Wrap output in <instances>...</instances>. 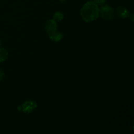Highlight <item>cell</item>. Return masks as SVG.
Masks as SVG:
<instances>
[{
  "mask_svg": "<svg viewBox=\"0 0 134 134\" xmlns=\"http://www.w3.org/2000/svg\"><path fill=\"white\" fill-rule=\"evenodd\" d=\"M92 1L95 3L96 4H97L98 6H99V5L102 6V5H103L105 3L106 0H93Z\"/></svg>",
  "mask_w": 134,
  "mask_h": 134,
  "instance_id": "obj_9",
  "label": "cell"
},
{
  "mask_svg": "<svg viewBox=\"0 0 134 134\" xmlns=\"http://www.w3.org/2000/svg\"><path fill=\"white\" fill-rule=\"evenodd\" d=\"M116 14L121 18H126L130 17V11L126 7L120 6L116 9Z\"/></svg>",
  "mask_w": 134,
  "mask_h": 134,
  "instance_id": "obj_5",
  "label": "cell"
},
{
  "mask_svg": "<svg viewBox=\"0 0 134 134\" xmlns=\"http://www.w3.org/2000/svg\"><path fill=\"white\" fill-rule=\"evenodd\" d=\"M44 29H45V31L47 32V34L48 35H51L52 33L57 31V22H56L54 19L48 20H47L46 22L45 25H44Z\"/></svg>",
  "mask_w": 134,
  "mask_h": 134,
  "instance_id": "obj_4",
  "label": "cell"
},
{
  "mask_svg": "<svg viewBox=\"0 0 134 134\" xmlns=\"http://www.w3.org/2000/svg\"><path fill=\"white\" fill-rule=\"evenodd\" d=\"M9 53L5 48H0V62L5 61L7 59Z\"/></svg>",
  "mask_w": 134,
  "mask_h": 134,
  "instance_id": "obj_7",
  "label": "cell"
},
{
  "mask_svg": "<svg viewBox=\"0 0 134 134\" xmlns=\"http://www.w3.org/2000/svg\"><path fill=\"white\" fill-rule=\"evenodd\" d=\"M63 37H64V35H63L62 33L57 31L49 35V37L51 40L54 42H60L63 39Z\"/></svg>",
  "mask_w": 134,
  "mask_h": 134,
  "instance_id": "obj_6",
  "label": "cell"
},
{
  "mask_svg": "<svg viewBox=\"0 0 134 134\" xmlns=\"http://www.w3.org/2000/svg\"><path fill=\"white\" fill-rule=\"evenodd\" d=\"M37 107V104L35 101L28 100L24 102L22 105L18 106L17 110L24 113H31Z\"/></svg>",
  "mask_w": 134,
  "mask_h": 134,
  "instance_id": "obj_2",
  "label": "cell"
},
{
  "mask_svg": "<svg viewBox=\"0 0 134 134\" xmlns=\"http://www.w3.org/2000/svg\"><path fill=\"white\" fill-rule=\"evenodd\" d=\"M99 15L105 20H111L114 17L113 9L109 5H102L99 9Z\"/></svg>",
  "mask_w": 134,
  "mask_h": 134,
  "instance_id": "obj_3",
  "label": "cell"
},
{
  "mask_svg": "<svg viewBox=\"0 0 134 134\" xmlns=\"http://www.w3.org/2000/svg\"><path fill=\"white\" fill-rule=\"evenodd\" d=\"M81 16L84 21L91 22L96 20L99 16V8L93 1L86 3L81 10Z\"/></svg>",
  "mask_w": 134,
  "mask_h": 134,
  "instance_id": "obj_1",
  "label": "cell"
},
{
  "mask_svg": "<svg viewBox=\"0 0 134 134\" xmlns=\"http://www.w3.org/2000/svg\"><path fill=\"white\" fill-rule=\"evenodd\" d=\"M4 75H5V74H4V72L2 70H1V69H0V82H1L3 79Z\"/></svg>",
  "mask_w": 134,
  "mask_h": 134,
  "instance_id": "obj_10",
  "label": "cell"
},
{
  "mask_svg": "<svg viewBox=\"0 0 134 134\" xmlns=\"http://www.w3.org/2000/svg\"><path fill=\"white\" fill-rule=\"evenodd\" d=\"M58 1H60V2H65L67 0H58Z\"/></svg>",
  "mask_w": 134,
  "mask_h": 134,
  "instance_id": "obj_11",
  "label": "cell"
},
{
  "mask_svg": "<svg viewBox=\"0 0 134 134\" xmlns=\"http://www.w3.org/2000/svg\"><path fill=\"white\" fill-rule=\"evenodd\" d=\"M1 39H0V47H1Z\"/></svg>",
  "mask_w": 134,
  "mask_h": 134,
  "instance_id": "obj_12",
  "label": "cell"
},
{
  "mask_svg": "<svg viewBox=\"0 0 134 134\" xmlns=\"http://www.w3.org/2000/svg\"><path fill=\"white\" fill-rule=\"evenodd\" d=\"M64 18V15L63 14L62 12L61 11H57L53 15V19L56 22H60V21L62 20Z\"/></svg>",
  "mask_w": 134,
  "mask_h": 134,
  "instance_id": "obj_8",
  "label": "cell"
}]
</instances>
